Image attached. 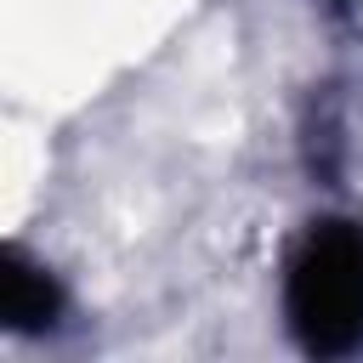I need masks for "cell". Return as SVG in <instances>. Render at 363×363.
<instances>
[{"label":"cell","mask_w":363,"mask_h":363,"mask_svg":"<svg viewBox=\"0 0 363 363\" xmlns=\"http://www.w3.org/2000/svg\"><path fill=\"white\" fill-rule=\"evenodd\" d=\"M284 312L306 352H357L363 346V227L318 221L284 278Z\"/></svg>","instance_id":"obj_1"},{"label":"cell","mask_w":363,"mask_h":363,"mask_svg":"<svg viewBox=\"0 0 363 363\" xmlns=\"http://www.w3.org/2000/svg\"><path fill=\"white\" fill-rule=\"evenodd\" d=\"M57 318V284L45 278V267L11 255L6 261V323L17 329H45Z\"/></svg>","instance_id":"obj_2"},{"label":"cell","mask_w":363,"mask_h":363,"mask_svg":"<svg viewBox=\"0 0 363 363\" xmlns=\"http://www.w3.org/2000/svg\"><path fill=\"white\" fill-rule=\"evenodd\" d=\"M323 6H329V11H346V6H352V0H323Z\"/></svg>","instance_id":"obj_3"}]
</instances>
